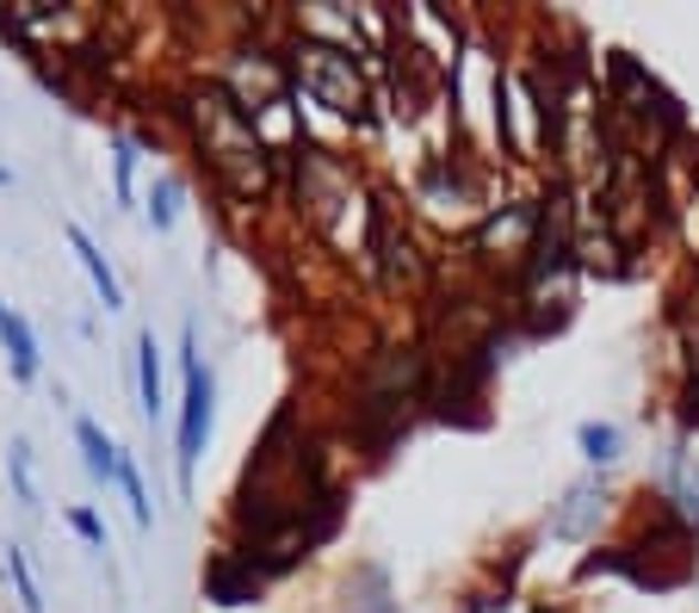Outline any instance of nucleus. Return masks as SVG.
I'll return each mask as SVG.
<instances>
[{
	"label": "nucleus",
	"instance_id": "9b49d317",
	"mask_svg": "<svg viewBox=\"0 0 699 613\" xmlns=\"http://www.w3.org/2000/svg\"><path fill=\"white\" fill-rule=\"evenodd\" d=\"M118 489H125V503H130V520L149 527L156 508H149V489H142V472H137V458H130V453H125V465H118Z\"/></svg>",
	"mask_w": 699,
	"mask_h": 613
},
{
	"label": "nucleus",
	"instance_id": "6e6552de",
	"mask_svg": "<svg viewBox=\"0 0 699 613\" xmlns=\"http://www.w3.org/2000/svg\"><path fill=\"white\" fill-rule=\"evenodd\" d=\"M575 446H582V458H589V465H613V458H619V446H625V434L613 422H582V427H575Z\"/></svg>",
	"mask_w": 699,
	"mask_h": 613
},
{
	"label": "nucleus",
	"instance_id": "4468645a",
	"mask_svg": "<svg viewBox=\"0 0 699 613\" xmlns=\"http://www.w3.org/2000/svg\"><path fill=\"white\" fill-rule=\"evenodd\" d=\"M63 520H68V527H75V533L87 539L94 551H106V520H99L94 508H63Z\"/></svg>",
	"mask_w": 699,
	"mask_h": 613
},
{
	"label": "nucleus",
	"instance_id": "f257e3e1",
	"mask_svg": "<svg viewBox=\"0 0 699 613\" xmlns=\"http://www.w3.org/2000/svg\"><path fill=\"white\" fill-rule=\"evenodd\" d=\"M180 366H187V397H180V489H192V477H199V458L204 446H211V422H218V372H211V360H199V329L187 323V335H180Z\"/></svg>",
	"mask_w": 699,
	"mask_h": 613
},
{
	"label": "nucleus",
	"instance_id": "39448f33",
	"mask_svg": "<svg viewBox=\"0 0 699 613\" xmlns=\"http://www.w3.org/2000/svg\"><path fill=\"white\" fill-rule=\"evenodd\" d=\"M75 446H81V458H87V472H94V484H118V465H125V446L112 441V434L94 422V415H75Z\"/></svg>",
	"mask_w": 699,
	"mask_h": 613
},
{
	"label": "nucleus",
	"instance_id": "423d86ee",
	"mask_svg": "<svg viewBox=\"0 0 699 613\" xmlns=\"http://www.w3.org/2000/svg\"><path fill=\"white\" fill-rule=\"evenodd\" d=\"M137 409L142 422H161L168 409V384H161V347H156V329L137 335Z\"/></svg>",
	"mask_w": 699,
	"mask_h": 613
},
{
	"label": "nucleus",
	"instance_id": "0eeeda50",
	"mask_svg": "<svg viewBox=\"0 0 699 613\" xmlns=\"http://www.w3.org/2000/svg\"><path fill=\"white\" fill-rule=\"evenodd\" d=\"M601 503H606V489L594 484V477H589V484H575V489H570V508H563V515H551V533H558V539L582 533V527L601 515Z\"/></svg>",
	"mask_w": 699,
	"mask_h": 613
},
{
	"label": "nucleus",
	"instance_id": "f03ea898",
	"mask_svg": "<svg viewBox=\"0 0 699 613\" xmlns=\"http://www.w3.org/2000/svg\"><path fill=\"white\" fill-rule=\"evenodd\" d=\"M292 68H297V81H304V94H310L316 106L341 112V118H359V112H366V75H359L353 50L304 38V44L292 50Z\"/></svg>",
	"mask_w": 699,
	"mask_h": 613
},
{
	"label": "nucleus",
	"instance_id": "7ed1b4c3",
	"mask_svg": "<svg viewBox=\"0 0 699 613\" xmlns=\"http://www.w3.org/2000/svg\"><path fill=\"white\" fill-rule=\"evenodd\" d=\"M0 347H7V366H13V378H19V384H32V378H38V366H44V353H38L32 323H25V316H19L7 298H0Z\"/></svg>",
	"mask_w": 699,
	"mask_h": 613
},
{
	"label": "nucleus",
	"instance_id": "1a4fd4ad",
	"mask_svg": "<svg viewBox=\"0 0 699 613\" xmlns=\"http://www.w3.org/2000/svg\"><path fill=\"white\" fill-rule=\"evenodd\" d=\"M180 199H187L180 173H156V187H149V223H156L161 236H168V230H173V218H180Z\"/></svg>",
	"mask_w": 699,
	"mask_h": 613
},
{
	"label": "nucleus",
	"instance_id": "9d476101",
	"mask_svg": "<svg viewBox=\"0 0 699 613\" xmlns=\"http://www.w3.org/2000/svg\"><path fill=\"white\" fill-rule=\"evenodd\" d=\"M7 577H13L19 613H44V595H38V582H32V564H25V551H19V546H7Z\"/></svg>",
	"mask_w": 699,
	"mask_h": 613
},
{
	"label": "nucleus",
	"instance_id": "ddd939ff",
	"mask_svg": "<svg viewBox=\"0 0 699 613\" xmlns=\"http://www.w3.org/2000/svg\"><path fill=\"white\" fill-rule=\"evenodd\" d=\"M7 477H13V496L19 508H38V484H32V446L13 441V453H7Z\"/></svg>",
	"mask_w": 699,
	"mask_h": 613
},
{
	"label": "nucleus",
	"instance_id": "f8f14e48",
	"mask_svg": "<svg viewBox=\"0 0 699 613\" xmlns=\"http://www.w3.org/2000/svg\"><path fill=\"white\" fill-rule=\"evenodd\" d=\"M112 180H118V204L137 199V142L112 137Z\"/></svg>",
	"mask_w": 699,
	"mask_h": 613
},
{
	"label": "nucleus",
	"instance_id": "2eb2a0df",
	"mask_svg": "<svg viewBox=\"0 0 699 613\" xmlns=\"http://www.w3.org/2000/svg\"><path fill=\"white\" fill-rule=\"evenodd\" d=\"M7 180H13V173H7V161H0V187H7Z\"/></svg>",
	"mask_w": 699,
	"mask_h": 613
},
{
	"label": "nucleus",
	"instance_id": "20e7f679",
	"mask_svg": "<svg viewBox=\"0 0 699 613\" xmlns=\"http://www.w3.org/2000/svg\"><path fill=\"white\" fill-rule=\"evenodd\" d=\"M68 249H75V261H81V273L94 279V292H99V304L106 310H125V285H118V273H112V261L99 254V242L81 230V223H68Z\"/></svg>",
	"mask_w": 699,
	"mask_h": 613
}]
</instances>
